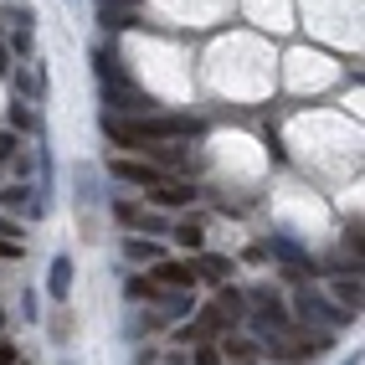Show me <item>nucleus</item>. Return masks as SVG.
Segmentation results:
<instances>
[{
  "label": "nucleus",
  "mask_w": 365,
  "mask_h": 365,
  "mask_svg": "<svg viewBox=\"0 0 365 365\" xmlns=\"http://www.w3.org/2000/svg\"><path fill=\"white\" fill-rule=\"evenodd\" d=\"M72 180H78V185H72V201L88 211L93 201H98V170H93V165H78V170H72Z\"/></svg>",
  "instance_id": "1a4fd4ad"
},
{
  "label": "nucleus",
  "mask_w": 365,
  "mask_h": 365,
  "mask_svg": "<svg viewBox=\"0 0 365 365\" xmlns=\"http://www.w3.org/2000/svg\"><path fill=\"white\" fill-rule=\"evenodd\" d=\"M134 227H144V232H150V237H160V232H165V216H155V211H150V216H144V211H139V216H134Z\"/></svg>",
  "instance_id": "aec40b11"
},
{
  "label": "nucleus",
  "mask_w": 365,
  "mask_h": 365,
  "mask_svg": "<svg viewBox=\"0 0 365 365\" xmlns=\"http://www.w3.org/2000/svg\"><path fill=\"white\" fill-rule=\"evenodd\" d=\"M0 329H6V309H0Z\"/></svg>",
  "instance_id": "7c9ffc66"
},
{
  "label": "nucleus",
  "mask_w": 365,
  "mask_h": 365,
  "mask_svg": "<svg viewBox=\"0 0 365 365\" xmlns=\"http://www.w3.org/2000/svg\"><path fill=\"white\" fill-rule=\"evenodd\" d=\"M46 294H52L57 304H67V294H72V257L67 252H57L52 267H46Z\"/></svg>",
  "instance_id": "6e6552de"
},
{
  "label": "nucleus",
  "mask_w": 365,
  "mask_h": 365,
  "mask_svg": "<svg viewBox=\"0 0 365 365\" xmlns=\"http://www.w3.org/2000/svg\"><path fill=\"white\" fill-rule=\"evenodd\" d=\"M113 216H118V222H124V227H129V222H134V216H139V206H129V201H118V206H113Z\"/></svg>",
  "instance_id": "393cba45"
},
{
  "label": "nucleus",
  "mask_w": 365,
  "mask_h": 365,
  "mask_svg": "<svg viewBox=\"0 0 365 365\" xmlns=\"http://www.w3.org/2000/svg\"><path fill=\"white\" fill-rule=\"evenodd\" d=\"M98 88H103V113H134V118H144V113L160 108L155 98H144L129 78H108V83H98Z\"/></svg>",
  "instance_id": "f257e3e1"
},
{
  "label": "nucleus",
  "mask_w": 365,
  "mask_h": 365,
  "mask_svg": "<svg viewBox=\"0 0 365 365\" xmlns=\"http://www.w3.org/2000/svg\"><path fill=\"white\" fill-rule=\"evenodd\" d=\"M175 242L190 247V252L206 247V216H180V222H175Z\"/></svg>",
  "instance_id": "f8f14e48"
},
{
  "label": "nucleus",
  "mask_w": 365,
  "mask_h": 365,
  "mask_svg": "<svg viewBox=\"0 0 365 365\" xmlns=\"http://www.w3.org/2000/svg\"><path fill=\"white\" fill-rule=\"evenodd\" d=\"M150 201L165 206V211H180V206L196 201V185H185V180H160V185H150Z\"/></svg>",
  "instance_id": "423d86ee"
},
{
  "label": "nucleus",
  "mask_w": 365,
  "mask_h": 365,
  "mask_svg": "<svg viewBox=\"0 0 365 365\" xmlns=\"http://www.w3.org/2000/svg\"><path fill=\"white\" fill-rule=\"evenodd\" d=\"M0 72H11V52H6V41H0Z\"/></svg>",
  "instance_id": "c85d7f7f"
},
{
  "label": "nucleus",
  "mask_w": 365,
  "mask_h": 365,
  "mask_svg": "<svg viewBox=\"0 0 365 365\" xmlns=\"http://www.w3.org/2000/svg\"><path fill=\"white\" fill-rule=\"evenodd\" d=\"M299 319H304V324H314V319H329V324H350L355 314H345L339 304H329L324 294H314V288H304V294H299Z\"/></svg>",
  "instance_id": "f03ea898"
},
{
  "label": "nucleus",
  "mask_w": 365,
  "mask_h": 365,
  "mask_svg": "<svg viewBox=\"0 0 365 365\" xmlns=\"http://www.w3.org/2000/svg\"><path fill=\"white\" fill-rule=\"evenodd\" d=\"M211 314L222 324H237L242 314H247V299H242V288H227V283H216V304H211Z\"/></svg>",
  "instance_id": "0eeeda50"
},
{
  "label": "nucleus",
  "mask_w": 365,
  "mask_h": 365,
  "mask_svg": "<svg viewBox=\"0 0 365 365\" xmlns=\"http://www.w3.org/2000/svg\"><path fill=\"white\" fill-rule=\"evenodd\" d=\"M98 6H108V11H139V0H98Z\"/></svg>",
  "instance_id": "bb28decb"
},
{
  "label": "nucleus",
  "mask_w": 365,
  "mask_h": 365,
  "mask_svg": "<svg viewBox=\"0 0 365 365\" xmlns=\"http://www.w3.org/2000/svg\"><path fill=\"white\" fill-rule=\"evenodd\" d=\"M0 237H6V242H21V227L11 222V216H6V211H0Z\"/></svg>",
  "instance_id": "b1692460"
},
{
  "label": "nucleus",
  "mask_w": 365,
  "mask_h": 365,
  "mask_svg": "<svg viewBox=\"0 0 365 365\" xmlns=\"http://www.w3.org/2000/svg\"><path fill=\"white\" fill-rule=\"evenodd\" d=\"M16 365H21V360H16Z\"/></svg>",
  "instance_id": "473e14b6"
},
{
  "label": "nucleus",
  "mask_w": 365,
  "mask_h": 365,
  "mask_svg": "<svg viewBox=\"0 0 365 365\" xmlns=\"http://www.w3.org/2000/svg\"><path fill=\"white\" fill-rule=\"evenodd\" d=\"M267 257H273V262H283L288 267V273H309V267H314V257L299 247V242L294 237H273V242H267V247H262Z\"/></svg>",
  "instance_id": "7ed1b4c3"
},
{
  "label": "nucleus",
  "mask_w": 365,
  "mask_h": 365,
  "mask_svg": "<svg viewBox=\"0 0 365 365\" xmlns=\"http://www.w3.org/2000/svg\"><path fill=\"white\" fill-rule=\"evenodd\" d=\"M0 365H16V345H11L6 334H0Z\"/></svg>",
  "instance_id": "a878e982"
},
{
  "label": "nucleus",
  "mask_w": 365,
  "mask_h": 365,
  "mask_svg": "<svg viewBox=\"0 0 365 365\" xmlns=\"http://www.w3.org/2000/svg\"><path fill=\"white\" fill-rule=\"evenodd\" d=\"M36 196H31V185H6V190H0V206H6V211H26Z\"/></svg>",
  "instance_id": "2eb2a0df"
},
{
  "label": "nucleus",
  "mask_w": 365,
  "mask_h": 365,
  "mask_svg": "<svg viewBox=\"0 0 365 365\" xmlns=\"http://www.w3.org/2000/svg\"><path fill=\"white\" fill-rule=\"evenodd\" d=\"M108 175H113V180H129V185H144V190L165 180L160 170H155V165H144V160H108Z\"/></svg>",
  "instance_id": "20e7f679"
},
{
  "label": "nucleus",
  "mask_w": 365,
  "mask_h": 365,
  "mask_svg": "<svg viewBox=\"0 0 365 365\" xmlns=\"http://www.w3.org/2000/svg\"><path fill=\"white\" fill-rule=\"evenodd\" d=\"M0 257H6V262H11V257H21V242H6V237H0Z\"/></svg>",
  "instance_id": "cd10ccee"
},
{
  "label": "nucleus",
  "mask_w": 365,
  "mask_h": 365,
  "mask_svg": "<svg viewBox=\"0 0 365 365\" xmlns=\"http://www.w3.org/2000/svg\"><path fill=\"white\" fill-rule=\"evenodd\" d=\"M21 319H41V309H36V294H31V288L21 294Z\"/></svg>",
  "instance_id": "412c9836"
},
{
  "label": "nucleus",
  "mask_w": 365,
  "mask_h": 365,
  "mask_svg": "<svg viewBox=\"0 0 365 365\" xmlns=\"http://www.w3.org/2000/svg\"><path fill=\"white\" fill-rule=\"evenodd\" d=\"M98 21H103V31H124V26L139 21V11H108V6H98Z\"/></svg>",
  "instance_id": "dca6fc26"
},
{
  "label": "nucleus",
  "mask_w": 365,
  "mask_h": 365,
  "mask_svg": "<svg viewBox=\"0 0 365 365\" xmlns=\"http://www.w3.org/2000/svg\"><path fill=\"white\" fill-rule=\"evenodd\" d=\"M334 304L345 314H360V273H339L334 278Z\"/></svg>",
  "instance_id": "9b49d317"
},
{
  "label": "nucleus",
  "mask_w": 365,
  "mask_h": 365,
  "mask_svg": "<svg viewBox=\"0 0 365 365\" xmlns=\"http://www.w3.org/2000/svg\"><path fill=\"white\" fill-rule=\"evenodd\" d=\"M124 299H134V304H139V299H155V283H150V278H129V283H124Z\"/></svg>",
  "instance_id": "f3484780"
},
{
  "label": "nucleus",
  "mask_w": 365,
  "mask_h": 365,
  "mask_svg": "<svg viewBox=\"0 0 365 365\" xmlns=\"http://www.w3.org/2000/svg\"><path fill=\"white\" fill-rule=\"evenodd\" d=\"M16 150H21L16 129H0V165H6V160H16Z\"/></svg>",
  "instance_id": "6ab92c4d"
},
{
  "label": "nucleus",
  "mask_w": 365,
  "mask_h": 365,
  "mask_svg": "<svg viewBox=\"0 0 365 365\" xmlns=\"http://www.w3.org/2000/svg\"><path fill=\"white\" fill-rule=\"evenodd\" d=\"M124 257H129V262H160V257H165V242H160V237H129V242H124Z\"/></svg>",
  "instance_id": "9d476101"
},
{
  "label": "nucleus",
  "mask_w": 365,
  "mask_h": 365,
  "mask_svg": "<svg viewBox=\"0 0 365 365\" xmlns=\"http://www.w3.org/2000/svg\"><path fill=\"white\" fill-rule=\"evenodd\" d=\"M196 365H222V350H216V345H201V350H196Z\"/></svg>",
  "instance_id": "4be33fe9"
},
{
  "label": "nucleus",
  "mask_w": 365,
  "mask_h": 365,
  "mask_svg": "<svg viewBox=\"0 0 365 365\" xmlns=\"http://www.w3.org/2000/svg\"><path fill=\"white\" fill-rule=\"evenodd\" d=\"M62 365H72V360H62Z\"/></svg>",
  "instance_id": "2f4dec72"
},
{
  "label": "nucleus",
  "mask_w": 365,
  "mask_h": 365,
  "mask_svg": "<svg viewBox=\"0 0 365 365\" xmlns=\"http://www.w3.org/2000/svg\"><path fill=\"white\" fill-rule=\"evenodd\" d=\"M227 273H232V257H222V252H206L196 267V278H206V283H227Z\"/></svg>",
  "instance_id": "4468645a"
},
{
  "label": "nucleus",
  "mask_w": 365,
  "mask_h": 365,
  "mask_svg": "<svg viewBox=\"0 0 365 365\" xmlns=\"http://www.w3.org/2000/svg\"><path fill=\"white\" fill-rule=\"evenodd\" d=\"M150 283H155V288H196L201 278H196V267H190V262H170V257H160Z\"/></svg>",
  "instance_id": "39448f33"
},
{
  "label": "nucleus",
  "mask_w": 365,
  "mask_h": 365,
  "mask_svg": "<svg viewBox=\"0 0 365 365\" xmlns=\"http://www.w3.org/2000/svg\"><path fill=\"white\" fill-rule=\"evenodd\" d=\"M339 365H360V355H345V360H339Z\"/></svg>",
  "instance_id": "c756f323"
},
{
  "label": "nucleus",
  "mask_w": 365,
  "mask_h": 365,
  "mask_svg": "<svg viewBox=\"0 0 365 365\" xmlns=\"http://www.w3.org/2000/svg\"><path fill=\"white\" fill-rule=\"evenodd\" d=\"M11 52L26 57V52H31V31H16V36H11Z\"/></svg>",
  "instance_id": "5701e85b"
},
{
  "label": "nucleus",
  "mask_w": 365,
  "mask_h": 365,
  "mask_svg": "<svg viewBox=\"0 0 365 365\" xmlns=\"http://www.w3.org/2000/svg\"><path fill=\"white\" fill-rule=\"evenodd\" d=\"M11 26H16V31H31V26H36V11H31V6H11Z\"/></svg>",
  "instance_id": "a211bd4d"
},
{
  "label": "nucleus",
  "mask_w": 365,
  "mask_h": 365,
  "mask_svg": "<svg viewBox=\"0 0 365 365\" xmlns=\"http://www.w3.org/2000/svg\"><path fill=\"white\" fill-rule=\"evenodd\" d=\"M216 350H222V360H237V365H257V355H262L257 339H227V345H216Z\"/></svg>",
  "instance_id": "ddd939ff"
}]
</instances>
